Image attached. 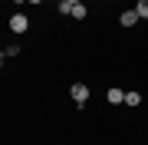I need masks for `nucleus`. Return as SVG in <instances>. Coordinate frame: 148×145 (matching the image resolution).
Returning <instances> with one entry per match:
<instances>
[{
	"label": "nucleus",
	"mask_w": 148,
	"mask_h": 145,
	"mask_svg": "<svg viewBox=\"0 0 148 145\" xmlns=\"http://www.w3.org/2000/svg\"><path fill=\"white\" fill-rule=\"evenodd\" d=\"M69 92H73V99H76V106H86V99H89V86H86V82H73V89H69Z\"/></svg>",
	"instance_id": "obj_1"
},
{
	"label": "nucleus",
	"mask_w": 148,
	"mask_h": 145,
	"mask_svg": "<svg viewBox=\"0 0 148 145\" xmlns=\"http://www.w3.org/2000/svg\"><path fill=\"white\" fill-rule=\"evenodd\" d=\"M10 30H13V33H27V30H30V20H27L23 13H13V16H10Z\"/></svg>",
	"instance_id": "obj_2"
},
{
	"label": "nucleus",
	"mask_w": 148,
	"mask_h": 145,
	"mask_svg": "<svg viewBox=\"0 0 148 145\" xmlns=\"http://www.w3.org/2000/svg\"><path fill=\"white\" fill-rule=\"evenodd\" d=\"M138 20H142V16H138V10H125V13L119 16V23H122V27H135Z\"/></svg>",
	"instance_id": "obj_3"
},
{
	"label": "nucleus",
	"mask_w": 148,
	"mask_h": 145,
	"mask_svg": "<svg viewBox=\"0 0 148 145\" xmlns=\"http://www.w3.org/2000/svg\"><path fill=\"white\" fill-rule=\"evenodd\" d=\"M106 99L112 102V106H119V102H125V92H122L119 86H112V89H109V96H106Z\"/></svg>",
	"instance_id": "obj_4"
},
{
	"label": "nucleus",
	"mask_w": 148,
	"mask_h": 145,
	"mask_svg": "<svg viewBox=\"0 0 148 145\" xmlns=\"http://www.w3.org/2000/svg\"><path fill=\"white\" fill-rule=\"evenodd\" d=\"M138 102H142L138 92H125V106H138Z\"/></svg>",
	"instance_id": "obj_5"
},
{
	"label": "nucleus",
	"mask_w": 148,
	"mask_h": 145,
	"mask_svg": "<svg viewBox=\"0 0 148 145\" xmlns=\"http://www.w3.org/2000/svg\"><path fill=\"white\" fill-rule=\"evenodd\" d=\"M135 10H138V16H142V20H148V0H138Z\"/></svg>",
	"instance_id": "obj_6"
},
{
	"label": "nucleus",
	"mask_w": 148,
	"mask_h": 145,
	"mask_svg": "<svg viewBox=\"0 0 148 145\" xmlns=\"http://www.w3.org/2000/svg\"><path fill=\"white\" fill-rule=\"evenodd\" d=\"M73 16H76V20H86V3H76L73 7Z\"/></svg>",
	"instance_id": "obj_7"
},
{
	"label": "nucleus",
	"mask_w": 148,
	"mask_h": 145,
	"mask_svg": "<svg viewBox=\"0 0 148 145\" xmlns=\"http://www.w3.org/2000/svg\"><path fill=\"white\" fill-rule=\"evenodd\" d=\"M27 3H43V0H27Z\"/></svg>",
	"instance_id": "obj_8"
},
{
	"label": "nucleus",
	"mask_w": 148,
	"mask_h": 145,
	"mask_svg": "<svg viewBox=\"0 0 148 145\" xmlns=\"http://www.w3.org/2000/svg\"><path fill=\"white\" fill-rule=\"evenodd\" d=\"M69 3H82V0H69Z\"/></svg>",
	"instance_id": "obj_9"
},
{
	"label": "nucleus",
	"mask_w": 148,
	"mask_h": 145,
	"mask_svg": "<svg viewBox=\"0 0 148 145\" xmlns=\"http://www.w3.org/2000/svg\"><path fill=\"white\" fill-rule=\"evenodd\" d=\"M16 3H20V0H16Z\"/></svg>",
	"instance_id": "obj_10"
}]
</instances>
